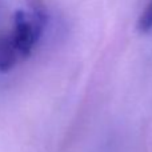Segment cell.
<instances>
[{
	"label": "cell",
	"mask_w": 152,
	"mask_h": 152,
	"mask_svg": "<svg viewBox=\"0 0 152 152\" xmlns=\"http://www.w3.org/2000/svg\"><path fill=\"white\" fill-rule=\"evenodd\" d=\"M47 24L45 3L27 0L15 12L10 31L0 36V71H10L26 60L42 39Z\"/></svg>",
	"instance_id": "cell-1"
},
{
	"label": "cell",
	"mask_w": 152,
	"mask_h": 152,
	"mask_svg": "<svg viewBox=\"0 0 152 152\" xmlns=\"http://www.w3.org/2000/svg\"><path fill=\"white\" fill-rule=\"evenodd\" d=\"M137 29L143 34H150L152 32V0L148 1L145 8L143 10L142 15L137 20Z\"/></svg>",
	"instance_id": "cell-2"
}]
</instances>
